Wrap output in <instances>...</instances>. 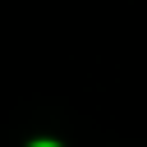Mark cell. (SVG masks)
Returning a JSON list of instances; mask_svg holds the SVG:
<instances>
[{
	"label": "cell",
	"mask_w": 147,
	"mask_h": 147,
	"mask_svg": "<svg viewBox=\"0 0 147 147\" xmlns=\"http://www.w3.org/2000/svg\"><path fill=\"white\" fill-rule=\"evenodd\" d=\"M32 147H55V142H32Z\"/></svg>",
	"instance_id": "obj_1"
}]
</instances>
